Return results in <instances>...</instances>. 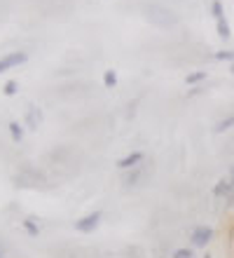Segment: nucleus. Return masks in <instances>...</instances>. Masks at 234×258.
Returning <instances> with one entry per match:
<instances>
[{"label":"nucleus","instance_id":"nucleus-1","mask_svg":"<svg viewBox=\"0 0 234 258\" xmlns=\"http://www.w3.org/2000/svg\"><path fill=\"white\" fill-rule=\"evenodd\" d=\"M28 61V54L26 52H12V54H7L0 59V73H5V71H10V68L14 66H21V63Z\"/></svg>","mask_w":234,"mask_h":258},{"label":"nucleus","instance_id":"nucleus-2","mask_svg":"<svg viewBox=\"0 0 234 258\" xmlns=\"http://www.w3.org/2000/svg\"><path fill=\"white\" fill-rule=\"evenodd\" d=\"M194 246H206L211 239H213V230L208 228V225H199V228H194L192 235H190Z\"/></svg>","mask_w":234,"mask_h":258},{"label":"nucleus","instance_id":"nucleus-3","mask_svg":"<svg viewBox=\"0 0 234 258\" xmlns=\"http://www.w3.org/2000/svg\"><path fill=\"white\" fill-rule=\"evenodd\" d=\"M101 221V211H94V214H87L85 218H80V221H75V230L77 232H92L96 225H99Z\"/></svg>","mask_w":234,"mask_h":258},{"label":"nucleus","instance_id":"nucleus-4","mask_svg":"<svg viewBox=\"0 0 234 258\" xmlns=\"http://www.w3.org/2000/svg\"><path fill=\"white\" fill-rule=\"evenodd\" d=\"M213 195L215 197H225V200L232 202V181H229V178H220V181L213 185Z\"/></svg>","mask_w":234,"mask_h":258},{"label":"nucleus","instance_id":"nucleus-5","mask_svg":"<svg viewBox=\"0 0 234 258\" xmlns=\"http://www.w3.org/2000/svg\"><path fill=\"white\" fill-rule=\"evenodd\" d=\"M140 160H143V153H138V150H136V153H129L127 157H122L120 162H117V167H120L122 171L134 169V167H138V162H140Z\"/></svg>","mask_w":234,"mask_h":258},{"label":"nucleus","instance_id":"nucleus-6","mask_svg":"<svg viewBox=\"0 0 234 258\" xmlns=\"http://www.w3.org/2000/svg\"><path fill=\"white\" fill-rule=\"evenodd\" d=\"M26 124H28V129H38L42 124V113H40V108H35V106H31L28 108V113H26Z\"/></svg>","mask_w":234,"mask_h":258},{"label":"nucleus","instance_id":"nucleus-7","mask_svg":"<svg viewBox=\"0 0 234 258\" xmlns=\"http://www.w3.org/2000/svg\"><path fill=\"white\" fill-rule=\"evenodd\" d=\"M7 129H10V136H12L14 143L24 141V127H21L19 122H10V124H7Z\"/></svg>","mask_w":234,"mask_h":258},{"label":"nucleus","instance_id":"nucleus-8","mask_svg":"<svg viewBox=\"0 0 234 258\" xmlns=\"http://www.w3.org/2000/svg\"><path fill=\"white\" fill-rule=\"evenodd\" d=\"M215 28H218V35H220L222 40H229V35H232V31H229V24L225 19L215 21Z\"/></svg>","mask_w":234,"mask_h":258},{"label":"nucleus","instance_id":"nucleus-9","mask_svg":"<svg viewBox=\"0 0 234 258\" xmlns=\"http://www.w3.org/2000/svg\"><path fill=\"white\" fill-rule=\"evenodd\" d=\"M234 127V115H229V117H225V120H220V122L213 127V132L215 134H222V132H227V129H232Z\"/></svg>","mask_w":234,"mask_h":258},{"label":"nucleus","instance_id":"nucleus-10","mask_svg":"<svg viewBox=\"0 0 234 258\" xmlns=\"http://www.w3.org/2000/svg\"><path fill=\"white\" fill-rule=\"evenodd\" d=\"M201 80H206V71H194V73H190L185 78L187 85H199Z\"/></svg>","mask_w":234,"mask_h":258},{"label":"nucleus","instance_id":"nucleus-11","mask_svg":"<svg viewBox=\"0 0 234 258\" xmlns=\"http://www.w3.org/2000/svg\"><path fill=\"white\" fill-rule=\"evenodd\" d=\"M211 14H213V17H215V21L225 19V10H222L220 0H213V3H211Z\"/></svg>","mask_w":234,"mask_h":258},{"label":"nucleus","instance_id":"nucleus-12","mask_svg":"<svg viewBox=\"0 0 234 258\" xmlns=\"http://www.w3.org/2000/svg\"><path fill=\"white\" fill-rule=\"evenodd\" d=\"M103 85H106L108 89H113L115 85H117V73H115V71H106V73H103Z\"/></svg>","mask_w":234,"mask_h":258},{"label":"nucleus","instance_id":"nucleus-13","mask_svg":"<svg viewBox=\"0 0 234 258\" xmlns=\"http://www.w3.org/2000/svg\"><path fill=\"white\" fill-rule=\"evenodd\" d=\"M213 56L218 61H232L234 63V49H220V52H215Z\"/></svg>","mask_w":234,"mask_h":258},{"label":"nucleus","instance_id":"nucleus-14","mask_svg":"<svg viewBox=\"0 0 234 258\" xmlns=\"http://www.w3.org/2000/svg\"><path fill=\"white\" fill-rule=\"evenodd\" d=\"M3 92H5V96H14L17 92H19V82H17V80H7L5 87H3Z\"/></svg>","mask_w":234,"mask_h":258},{"label":"nucleus","instance_id":"nucleus-15","mask_svg":"<svg viewBox=\"0 0 234 258\" xmlns=\"http://www.w3.org/2000/svg\"><path fill=\"white\" fill-rule=\"evenodd\" d=\"M24 230H26L31 237H38V225H35V218H26V221H24Z\"/></svg>","mask_w":234,"mask_h":258},{"label":"nucleus","instance_id":"nucleus-16","mask_svg":"<svg viewBox=\"0 0 234 258\" xmlns=\"http://www.w3.org/2000/svg\"><path fill=\"white\" fill-rule=\"evenodd\" d=\"M138 178H140V169H138V167H134V171H131L127 178H124V183H127V185H134Z\"/></svg>","mask_w":234,"mask_h":258},{"label":"nucleus","instance_id":"nucleus-17","mask_svg":"<svg viewBox=\"0 0 234 258\" xmlns=\"http://www.w3.org/2000/svg\"><path fill=\"white\" fill-rule=\"evenodd\" d=\"M192 249H187V246H183V249H176L174 251V258H192Z\"/></svg>","mask_w":234,"mask_h":258},{"label":"nucleus","instance_id":"nucleus-18","mask_svg":"<svg viewBox=\"0 0 234 258\" xmlns=\"http://www.w3.org/2000/svg\"><path fill=\"white\" fill-rule=\"evenodd\" d=\"M229 181H232V200H234V164H232V174H229Z\"/></svg>","mask_w":234,"mask_h":258},{"label":"nucleus","instance_id":"nucleus-19","mask_svg":"<svg viewBox=\"0 0 234 258\" xmlns=\"http://www.w3.org/2000/svg\"><path fill=\"white\" fill-rule=\"evenodd\" d=\"M229 71H232V73H234V63H232V68H229Z\"/></svg>","mask_w":234,"mask_h":258},{"label":"nucleus","instance_id":"nucleus-20","mask_svg":"<svg viewBox=\"0 0 234 258\" xmlns=\"http://www.w3.org/2000/svg\"><path fill=\"white\" fill-rule=\"evenodd\" d=\"M204 258H211V256H204Z\"/></svg>","mask_w":234,"mask_h":258},{"label":"nucleus","instance_id":"nucleus-21","mask_svg":"<svg viewBox=\"0 0 234 258\" xmlns=\"http://www.w3.org/2000/svg\"><path fill=\"white\" fill-rule=\"evenodd\" d=\"M0 258H3V253H0Z\"/></svg>","mask_w":234,"mask_h":258}]
</instances>
